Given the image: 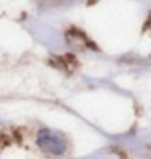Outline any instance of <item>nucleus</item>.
<instances>
[{"label": "nucleus", "instance_id": "nucleus-1", "mask_svg": "<svg viewBox=\"0 0 151 159\" xmlns=\"http://www.w3.org/2000/svg\"><path fill=\"white\" fill-rule=\"evenodd\" d=\"M39 144L47 151H52L55 154H62L65 151V143H62L59 136H52L49 132H41Z\"/></svg>", "mask_w": 151, "mask_h": 159}]
</instances>
